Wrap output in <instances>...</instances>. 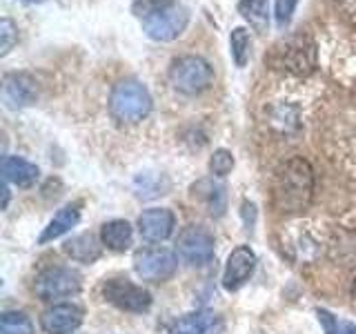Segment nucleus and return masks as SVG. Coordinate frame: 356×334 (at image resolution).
<instances>
[{"instance_id": "obj_29", "label": "nucleus", "mask_w": 356, "mask_h": 334, "mask_svg": "<svg viewBox=\"0 0 356 334\" xmlns=\"http://www.w3.org/2000/svg\"><path fill=\"white\" fill-rule=\"evenodd\" d=\"M352 296L356 299V278H354V283H352Z\"/></svg>"}, {"instance_id": "obj_5", "label": "nucleus", "mask_w": 356, "mask_h": 334, "mask_svg": "<svg viewBox=\"0 0 356 334\" xmlns=\"http://www.w3.org/2000/svg\"><path fill=\"white\" fill-rule=\"evenodd\" d=\"M178 267V259L172 250L167 248H149L138 250L134 256V270L143 278V281L163 283L172 278Z\"/></svg>"}, {"instance_id": "obj_1", "label": "nucleus", "mask_w": 356, "mask_h": 334, "mask_svg": "<svg viewBox=\"0 0 356 334\" xmlns=\"http://www.w3.org/2000/svg\"><path fill=\"white\" fill-rule=\"evenodd\" d=\"M312 194H314V170L303 156H294L278 167L272 183V205L276 212L300 214L309 207Z\"/></svg>"}, {"instance_id": "obj_15", "label": "nucleus", "mask_w": 356, "mask_h": 334, "mask_svg": "<svg viewBox=\"0 0 356 334\" xmlns=\"http://www.w3.org/2000/svg\"><path fill=\"white\" fill-rule=\"evenodd\" d=\"M281 54V65L287 70L298 72V74H307L312 67H314V47H303V38H294L292 42L285 45V51H276Z\"/></svg>"}, {"instance_id": "obj_22", "label": "nucleus", "mask_w": 356, "mask_h": 334, "mask_svg": "<svg viewBox=\"0 0 356 334\" xmlns=\"http://www.w3.org/2000/svg\"><path fill=\"white\" fill-rule=\"evenodd\" d=\"M316 317H318V323L323 326V332L325 334H356V323L339 319L337 315H332L330 310L318 308Z\"/></svg>"}, {"instance_id": "obj_10", "label": "nucleus", "mask_w": 356, "mask_h": 334, "mask_svg": "<svg viewBox=\"0 0 356 334\" xmlns=\"http://www.w3.org/2000/svg\"><path fill=\"white\" fill-rule=\"evenodd\" d=\"M38 98L36 81L25 72H11L3 81V100L9 109H20L31 105Z\"/></svg>"}, {"instance_id": "obj_27", "label": "nucleus", "mask_w": 356, "mask_h": 334, "mask_svg": "<svg viewBox=\"0 0 356 334\" xmlns=\"http://www.w3.org/2000/svg\"><path fill=\"white\" fill-rule=\"evenodd\" d=\"M296 5H298V0H276V25L281 29H285L289 22H292Z\"/></svg>"}, {"instance_id": "obj_23", "label": "nucleus", "mask_w": 356, "mask_h": 334, "mask_svg": "<svg viewBox=\"0 0 356 334\" xmlns=\"http://www.w3.org/2000/svg\"><path fill=\"white\" fill-rule=\"evenodd\" d=\"M0 334H33V323L22 312H5L0 319Z\"/></svg>"}, {"instance_id": "obj_11", "label": "nucleus", "mask_w": 356, "mask_h": 334, "mask_svg": "<svg viewBox=\"0 0 356 334\" xmlns=\"http://www.w3.org/2000/svg\"><path fill=\"white\" fill-rule=\"evenodd\" d=\"M40 326L47 334H72L83 326V310L72 303L54 305L42 312Z\"/></svg>"}, {"instance_id": "obj_4", "label": "nucleus", "mask_w": 356, "mask_h": 334, "mask_svg": "<svg viewBox=\"0 0 356 334\" xmlns=\"http://www.w3.org/2000/svg\"><path fill=\"white\" fill-rule=\"evenodd\" d=\"M83 287V276L72 267H47L36 276L33 289L40 301H56V299H67L81 292Z\"/></svg>"}, {"instance_id": "obj_24", "label": "nucleus", "mask_w": 356, "mask_h": 334, "mask_svg": "<svg viewBox=\"0 0 356 334\" xmlns=\"http://www.w3.org/2000/svg\"><path fill=\"white\" fill-rule=\"evenodd\" d=\"M174 7V0H134L131 3V14L145 20V18H152L161 11Z\"/></svg>"}, {"instance_id": "obj_28", "label": "nucleus", "mask_w": 356, "mask_h": 334, "mask_svg": "<svg viewBox=\"0 0 356 334\" xmlns=\"http://www.w3.org/2000/svg\"><path fill=\"white\" fill-rule=\"evenodd\" d=\"M20 3H29V5H38V3H44V0H20Z\"/></svg>"}, {"instance_id": "obj_14", "label": "nucleus", "mask_w": 356, "mask_h": 334, "mask_svg": "<svg viewBox=\"0 0 356 334\" xmlns=\"http://www.w3.org/2000/svg\"><path fill=\"white\" fill-rule=\"evenodd\" d=\"M3 176L5 183H14L18 187H31L38 181V167L31 165L29 161L20 159V156H5L3 161Z\"/></svg>"}, {"instance_id": "obj_2", "label": "nucleus", "mask_w": 356, "mask_h": 334, "mask_svg": "<svg viewBox=\"0 0 356 334\" xmlns=\"http://www.w3.org/2000/svg\"><path fill=\"white\" fill-rule=\"evenodd\" d=\"M154 100L149 96V89L138 81H120L111 89L109 96V111L118 122L125 125H136L149 116Z\"/></svg>"}, {"instance_id": "obj_6", "label": "nucleus", "mask_w": 356, "mask_h": 334, "mask_svg": "<svg viewBox=\"0 0 356 334\" xmlns=\"http://www.w3.org/2000/svg\"><path fill=\"white\" fill-rule=\"evenodd\" d=\"M103 294L111 305L125 312H147L152 308V294L145 287L127 278H109L103 285Z\"/></svg>"}, {"instance_id": "obj_16", "label": "nucleus", "mask_w": 356, "mask_h": 334, "mask_svg": "<svg viewBox=\"0 0 356 334\" xmlns=\"http://www.w3.org/2000/svg\"><path fill=\"white\" fill-rule=\"evenodd\" d=\"M78 221H81V205H78V203L65 205V207L58 212V214H56V216L49 221V225L44 228V232L40 234L38 243H49V241L60 239L63 234L70 232Z\"/></svg>"}, {"instance_id": "obj_21", "label": "nucleus", "mask_w": 356, "mask_h": 334, "mask_svg": "<svg viewBox=\"0 0 356 334\" xmlns=\"http://www.w3.org/2000/svg\"><path fill=\"white\" fill-rule=\"evenodd\" d=\"M229 51L236 67H245L252 54V36L245 27H236L229 36Z\"/></svg>"}, {"instance_id": "obj_20", "label": "nucleus", "mask_w": 356, "mask_h": 334, "mask_svg": "<svg viewBox=\"0 0 356 334\" xmlns=\"http://www.w3.org/2000/svg\"><path fill=\"white\" fill-rule=\"evenodd\" d=\"M192 189H194V196L205 200L211 214H216V216L222 214V209H225V192H222L220 185H214L211 181H200Z\"/></svg>"}, {"instance_id": "obj_3", "label": "nucleus", "mask_w": 356, "mask_h": 334, "mask_svg": "<svg viewBox=\"0 0 356 334\" xmlns=\"http://www.w3.org/2000/svg\"><path fill=\"white\" fill-rule=\"evenodd\" d=\"M170 83L176 92L198 96L214 83V67L200 56H181L170 65Z\"/></svg>"}, {"instance_id": "obj_18", "label": "nucleus", "mask_w": 356, "mask_h": 334, "mask_svg": "<svg viewBox=\"0 0 356 334\" xmlns=\"http://www.w3.org/2000/svg\"><path fill=\"white\" fill-rule=\"evenodd\" d=\"M65 252L78 263H94L100 256V245L92 234H81L65 243Z\"/></svg>"}, {"instance_id": "obj_12", "label": "nucleus", "mask_w": 356, "mask_h": 334, "mask_svg": "<svg viewBox=\"0 0 356 334\" xmlns=\"http://www.w3.org/2000/svg\"><path fill=\"white\" fill-rule=\"evenodd\" d=\"M225 321L211 310H198L192 315H185L170 328V334H222Z\"/></svg>"}, {"instance_id": "obj_26", "label": "nucleus", "mask_w": 356, "mask_h": 334, "mask_svg": "<svg viewBox=\"0 0 356 334\" xmlns=\"http://www.w3.org/2000/svg\"><path fill=\"white\" fill-rule=\"evenodd\" d=\"M0 38H3V45H0V56H7L11 51V47L18 42V27L14 25V20H9V18L0 20Z\"/></svg>"}, {"instance_id": "obj_17", "label": "nucleus", "mask_w": 356, "mask_h": 334, "mask_svg": "<svg viewBox=\"0 0 356 334\" xmlns=\"http://www.w3.org/2000/svg\"><path fill=\"white\" fill-rule=\"evenodd\" d=\"M131 237H134V230L129 223L122 218L109 221L103 225V230H100V241H103V245H107L111 252H125L131 245Z\"/></svg>"}, {"instance_id": "obj_7", "label": "nucleus", "mask_w": 356, "mask_h": 334, "mask_svg": "<svg viewBox=\"0 0 356 334\" xmlns=\"http://www.w3.org/2000/svg\"><path fill=\"white\" fill-rule=\"evenodd\" d=\"M178 254L194 267H203L214 259V237L200 225H189L178 237Z\"/></svg>"}, {"instance_id": "obj_13", "label": "nucleus", "mask_w": 356, "mask_h": 334, "mask_svg": "<svg viewBox=\"0 0 356 334\" xmlns=\"http://www.w3.org/2000/svg\"><path fill=\"white\" fill-rule=\"evenodd\" d=\"M174 212L167 207H152L145 209L138 216V232L147 241H165L174 232Z\"/></svg>"}, {"instance_id": "obj_9", "label": "nucleus", "mask_w": 356, "mask_h": 334, "mask_svg": "<svg viewBox=\"0 0 356 334\" xmlns=\"http://www.w3.org/2000/svg\"><path fill=\"white\" fill-rule=\"evenodd\" d=\"M256 270V254L250 245H238L236 250L229 254L225 263V272H222V287L227 292H236L245 283L250 281Z\"/></svg>"}, {"instance_id": "obj_25", "label": "nucleus", "mask_w": 356, "mask_h": 334, "mask_svg": "<svg viewBox=\"0 0 356 334\" xmlns=\"http://www.w3.org/2000/svg\"><path fill=\"white\" fill-rule=\"evenodd\" d=\"M232 167H234V156L232 152L227 150H216L214 154H211V161H209V170L214 176L222 178V176H227L232 172Z\"/></svg>"}, {"instance_id": "obj_8", "label": "nucleus", "mask_w": 356, "mask_h": 334, "mask_svg": "<svg viewBox=\"0 0 356 334\" xmlns=\"http://www.w3.org/2000/svg\"><path fill=\"white\" fill-rule=\"evenodd\" d=\"M187 22H189V11L185 7H170L152 18H145L143 31L147 33L152 40L170 42L181 36L187 27Z\"/></svg>"}, {"instance_id": "obj_19", "label": "nucleus", "mask_w": 356, "mask_h": 334, "mask_svg": "<svg viewBox=\"0 0 356 334\" xmlns=\"http://www.w3.org/2000/svg\"><path fill=\"white\" fill-rule=\"evenodd\" d=\"M238 14L250 22L254 29L265 31L270 25V0H241Z\"/></svg>"}]
</instances>
